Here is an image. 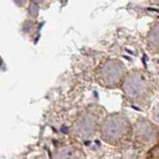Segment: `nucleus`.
I'll return each mask as SVG.
<instances>
[{"instance_id": "0eeeda50", "label": "nucleus", "mask_w": 159, "mask_h": 159, "mask_svg": "<svg viewBox=\"0 0 159 159\" xmlns=\"http://www.w3.org/2000/svg\"><path fill=\"white\" fill-rule=\"evenodd\" d=\"M147 159H159V146L153 147L148 153Z\"/></svg>"}, {"instance_id": "7ed1b4c3", "label": "nucleus", "mask_w": 159, "mask_h": 159, "mask_svg": "<svg viewBox=\"0 0 159 159\" xmlns=\"http://www.w3.org/2000/svg\"><path fill=\"white\" fill-rule=\"evenodd\" d=\"M156 129L151 123L147 121H140L136 124L135 128V137L137 141L143 144L151 143L156 137Z\"/></svg>"}, {"instance_id": "f257e3e1", "label": "nucleus", "mask_w": 159, "mask_h": 159, "mask_svg": "<svg viewBox=\"0 0 159 159\" xmlns=\"http://www.w3.org/2000/svg\"><path fill=\"white\" fill-rule=\"evenodd\" d=\"M131 127L128 120L121 114L108 116L101 125V136L110 144H120L128 138Z\"/></svg>"}, {"instance_id": "39448f33", "label": "nucleus", "mask_w": 159, "mask_h": 159, "mask_svg": "<svg viewBox=\"0 0 159 159\" xmlns=\"http://www.w3.org/2000/svg\"><path fill=\"white\" fill-rule=\"evenodd\" d=\"M53 159H81L80 152L76 148L67 146L63 147L54 154Z\"/></svg>"}, {"instance_id": "423d86ee", "label": "nucleus", "mask_w": 159, "mask_h": 159, "mask_svg": "<svg viewBox=\"0 0 159 159\" xmlns=\"http://www.w3.org/2000/svg\"><path fill=\"white\" fill-rule=\"evenodd\" d=\"M121 69L118 66H107L103 71V79L109 84H113L119 80Z\"/></svg>"}, {"instance_id": "20e7f679", "label": "nucleus", "mask_w": 159, "mask_h": 159, "mask_svg": "<svg viewBox=\"0 0 159 159\" xmlns=\"http://www.w3.org/2000/svg\"><path fill=\"white\" fill-rule=\"evenodd\" d=\"M144 90H145L144 82L138 76L130 77L124 87V91L126 92V94L132 100L134 99V100H138V101L142 98Z\"/></svg>"}, {"instance_id": "f03ea898", "label": "nucleus", "mask_w": 159, "mask_h": 159, "mask_svg": "<svg viewBox=\"0 0 159 159\" xmlns=\"http://www.w3.org/2000/svg\"><path fill=\"white\" fill-rule=\"evenodd\" d=\"M97 124V115L91 112H87L85 114H82L76 120L73 127V131L79 137L86 138L91 136L95 132Z\"/></svg>"}]
</instances>
